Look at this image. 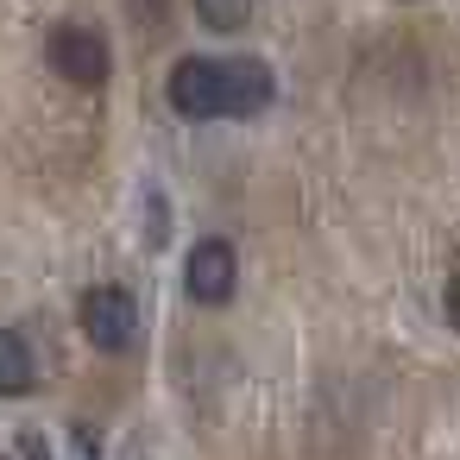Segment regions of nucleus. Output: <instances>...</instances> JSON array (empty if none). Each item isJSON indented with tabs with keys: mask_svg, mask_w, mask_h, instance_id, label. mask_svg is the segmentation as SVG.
Instances as JSON below:
<instances>
[{
	"mask_svg": "<svg viewBox=\"0 0 460 460\" xmlns=\"http://www.w3.org/2000/svg\"><path fill=\"white\" fill-rule=\"evenodd\" d=\"M83 334L102 347V353H127L139 341V296L127 284H95L83 290V309H76Z\"/></svg>",
	"mask_w": 460,
	"mask_h": 460,
	"instance_id": "nucleus-1",
	"label": "nucleus"
},
{
	"mask_svg": "<svg viewBox=\"0 0 460 460\" xmlns=\"http://www.w3.org/2000/svg\"><path fill=\"white\" fill-rule=\"evenodd\" d=\"M45 58H51V70L64 76V83H76V89H102L108 76H114V51H108V39H102V26H58L51 32V45H45Z\"/></svg>",
	"mask_w": 460,
	"mask_h": 460,
	"instance_id": "nucleus-2",
	"label": "nucleus"
},
{
	"mask_svg": "<svg viewBox=\"0 0 460 460\" xmlns=\"http://www.w3.org/2000/svg\"><path fill=\"white\" fill-rule=\"evenodd\" d=\"M234 284H240V252H234V240H221V234L196 240L190 259H183V290H190V303L221 309V303L234 296Z\"/></svg>",
	"mask_w": 460,
	"mask_h": 460,
	"instance_id": "nucleus-3",
	"label": "nucleus"
},
{
	"mask_svg": "<svg viewBox=\"0 0 460 460\" xmlns=\"http://www.w3.org/2000/svg\"><path fill=\"white\" fill-rule=\"evenodd\" d=\"M171 108L183 120H227V89H221V58H183L171 70Z\"/></svg>",
	"mask_w": 460,
	"mask_h": 460,
	"instance_id": "nucleus-4",
	"label": "nucleus"
},
{
	"mask_svg": "<svg viewBox=\"0 0 460 460\" xmlns=\"http://www.w3.org/2000/svg\"><path fill=\"white\" fill-rule=\"evenodd\" d=\"M221 89H227V120H252L278 102V76L259 58H221Z\"/></svg>",
	"mask_w": 460,
	"mask_h": 460,
	"instance_id": "nucleus-5",
	"label": "nucleus"
},
{
	"mask_svg": "<svg viewBox=\"0 0 460 460\" xmlns=\"http://www.w3.org/2000/svg\"><path fill=\"white\" fill-rule=\"evenodd\" d=\"M39 385V359L32 347L13 334V328H0V397H26Z\"/></svg>",
	"mask_w": 460,
	"mask_h": 460,
	"instance_id": "nucleus-6",
	"label": "nucleus"
},
{
	"mask_svg": "<svg viewBox=\"0 0 460 460\" xmlns=\"http://www.w3.org/2000/svg\"><path fill=\"white\" fill-rule=\"evenodd\" d=\"M259 13V0H196V20L208 32H246Z\"/></svg>",
	"mask_w": 460,
	"mask_h": 460,
	"instance_id": "nucleus-7",
	"label": "nucleus"
},
{
	"mask_svg": "<svg viewBox=\"0 0 460 460\" xmlns=\"http://www.w3.org/2000/svg\"><path fill=\"white\" fill-rule=\"evenodd\" d=\"M127 13H133V26H146V32H158V26L171 20V0H127Z\"/></svg>",
	"mask_w": 460,
	"mask_h": 460,
	"instance_id": "nucleus-8",
	"label": "nucleus"
},
{
	"mask_svg": "<svg viewBox=\"0 0 460 460\" xmlns=\"http://www.w3.org/2000/svg\"><path fill=\"white\" fill-rule=\"evenodd\" d=\"M20 447H26V460H51V441H45L39 429H26V435H20Z\"/></svg>",
	"mask_w": 460,
	"mask_h": 460,
	"instance_id": "nucleus-9",
	"label": "nucleus"
},
{
	"mask_svg": "<svg viewBox=\"0 0 460 460\" xmlns=\"http://www.w3.org/2000/svg\"><path fill=\"white\" fill-rule=\"evenodd\" d=\"M447 322H454V334H460V271L447 278Z\"/></svg>",
	"mask_w": 460,
	"mask_h": 460,
	"instance_id": "nucleus-10",
	"label": "nucleus"
}]
</instances>
